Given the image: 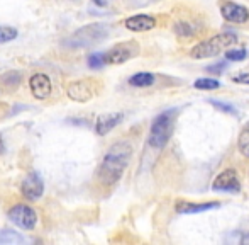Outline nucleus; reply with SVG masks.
Listing matches in <instances>:
<instances>
[{
  "label": "nucleus",
  "instance_id": "nucleus-14",
  "mask_svg": "<svg viewBox=\"0 0 249 245\" xmlns=\"http://www.w3.org/2000/svg\"><path fill=\"white\" fill-rule=\"evenodd\" d=\"M124 120V113H105L100 114L95 121V133L97 136H105L110 133L115 126H119Z\"/></svg>",
  "mask_w": 249,
  "mask_h": 245
},
{
  "label": "nucleus",
  "instance_id": "nucleus-16",
  "mask_svg": "<svg viewBox=\"0 0 249 245\" xmlns=\"http://www.w3.org/2000/svg\"><path fill=\"white\" fill-rule=\"evenodd\" d=\"M156 82V75L149 72H139L134 73V75L129 79V85L131 87H138V89H142V87H151Z\"/></svg>",
  "mask_w": 249,
  "mask_h": 245
},
{
  "label": "nucleus",
  "instance_id": "nucleus-2",
  "mask_svg": "<svg viewBox=\"0 0 249 245\" xmlns=\"http://www.w3.org/2000/svg\"><path fill=\"white\" fill-rule=\"evenodd\" d=\"M177 113H178L177 109H166L154 118L149 129V138H148L149 146H153L156 150H161L166 146V143L170 142L171 135H173Z\"/></svg>",
  "mask_w": 249,
  "mask_h": 245
},
{
  "label": "nucleus",
  "instance_id": "nucleus-23",
  "mask_svg": "<svg viewBox=\"0 0 249 245\" xmlns=\"http://www.w3.org/2000/svg\"><path fill=\"white\" fill-rule=\"evenodd\" d=\"M248 57V51L246 50H226V58L229 61H243L246 60Z\"/></svg>",
  "mask_w": 249,
  "mask_h": 245
},
{
  "label": "nucleus",
  "instance_id": "nucleus-15",
  "mask_svg": "<svg viewBox=\"0 0 249 245\" xmlns=\"http://www.w3.org/2000/svg\"><path fill=\"white\" fill-rule=\"evenodd\" d=\"M22 77V72H19V70H9L3 75H0V85L5 90H14L20 85Z\"/></svg>",
  "mask_w": 249,
  "mask_h": 245
},
{
  "label": "nucleus",
  "instance_id": "nucleus-20",
  "mask_svg": "<svg viewBox=\"0 0 249 245\" xmlns=\"http://www.w3.org/2000/svg\"><path fill=\"white\" fill-rule=\"evenodd\" d=\"M19 36L16 27L12 26H0V43H9V41H14Z\"/></svg>",
  "mask_w": 249,
  "mask_h": 245
},
{
  "label": "nucleus",
  "instance_id": "nucleus-5",
  "mask_svg": "<svg viewBox=\"0 0 249 245\" xmlns=\"http://www.w3.org/2000/svg\"><path fill=\"white\" fill-rule=\"evenodd\" d=\"M7 216H9V220L14 225L22 230H27V232L36 228L37 220H39L36 209H34L33 206L26 204V203H17V204H14L12 208L9 209Z\"/></svg>",
  "mask_w": 249,
  "mask_h": 245
},
{
  "label": "nucleus",
  "instance_id": "nucleus-7",
  "mask_svg": "<svg viewBox=\"0 0 249 245\" xmlns=\"http://www.w3.org/2000/svg\"><path fill=\"white\" fill-rule=\"evenodd\" d=\"M20 194L29 201H37L44 194V183L39 172H29L20 183Z\"/></svg>",
  "mask_w": 249,
  "mask_h": 245
},
{
  "label": "nucleus",
  "instance_id": "nucleus-4",
  "mask_svg": "<svg viewBox=\"0 0 249 245\" xmlns=\"http://www.w3.org/2000/svg\"><path fill=\"white\" fill-rule=\"evenodd\" d=\"M108 36V26L105 24H89L80 27L76 33L71 34L68 40L70 48H87L90 44H95Z\"/></svg>",
  "mask_w": 249,
  "mask_h": 245
},
{
  "label": "nucleus",
  "instance_id": "nucleus-3",
  "mask_svg": "<svg viewBox=\"0 0 249 245\" xmlns=\"http://www.w3.org/2000/svg\"><path fill=\"white\" fill-rule=\"evenodd\" d=\"M236 43H237V36L234 33L215 34V36H212L210 40L202 41L197 46L192 48L190 57L194 58V60H203V58L217 57L219 53L226 51L227 48H231Z\"/></svg>",
  "mask_w": 249,
  "mask_h": 245
},
{
  "label": "nucleus",
  "instance_id": "nucleus-18",
  "mask_svg": "<svg viewBox=\"0 0 249 245\" xmlns=\"http://www.w3.org/2000/svg\"><path fill=\"white\" fill-rule=\"evenodd\" d=\"M194 87L198 90H215L220 87V82L217 79H212V77H207V79H197L194 82Z\"/></svg>",
  "mask_w": 249,
  "mask_h": 245
},
{
  "label": "nucleus",
  "instance_id": "nucleus-22",
  "mask_svg": "<svg viewBox=\"0 0 249 245\" xmlns=\"http://www.w3.org/2000/svg\"><path fill=\"white\" fill-rule=\"evenodd\" d=\"M0 242H2V244L24 242V237H20L19 233H16V232H10V230H3V232L0 233Z\"/></svg>",
  "mask_w": 249,
  "mask_h": 245
},
{
  "label": "nucleus",
  "instance_id": "nucleus-19",
  "mask_svg": "<svg viewBox=\"0 0 249 245\" xmlns=\"http://www.w3.org/2000/svg\"><path fill=\"white\" fill-rule=\"evenodd\" d=\"M175 33L181 38H190L195 34V27L192 26L190 22H185V20H180L178 24H175Z\"/></svg>",
  "mask_w": 249,
  "mask_h": 245
},
{
  "label": "nucleus",
  "instance_id": "nucleus-21",
  "mask_svg": "<svg viewBox=\"0 0 249 245\" xmlns=\"http://www.w3.org/2000/svg\"><path fill=\"white\" fill-rule=\"evenodd\" d=\"M87 63H89V66H90V68H93V70L104 68V66H105L104 53H92V55H89V58H87Z\"/></svg>",
  "mask_w": 249,
  "mask_h": 245
},
{
  "label": "nucleus",
  "instance_id": "nucleus-27",
  "mask_svg": "<svg viewBox=\"0 0 249 245\" xmlns=\"http://www.w3.org/2000/svg\"><path fill=\"white\" fill-rule=\"evenodd\" d=\"M7 114H9V106H7V104L0 102V120H3Z\"/></svg>",
  "mask_w": 249,
  "mask_h": 245
},
{
  "label": "nucleus",
  "instance_id": "nucleus-28",
  "mask_svg": "<svg viewBox=\"0 0 249 245\" xmlns=\"http://www.w3.org/2000/svg\"><path fill=\"white\" fill-rule=\"evenodd\" d=\"M92 3H93V5H97V7H107L110 2H108V0H92Z\"/></svg>",
  "mask_w": 249,
  "mask_h": 245
},
{
  "label": "nucleus",
  "instance_id": "nucleus-10",
  "mask_svg": "<svg viewBox=\"0 0 249 245\" xmlns=\"http://www.w3.org/2000/svg\"><path fill=\"white\" fill-rule=\"evenodd\" d=\"M220 14L227 22H234V24H244L249 20V10L244 5L239 3L229 2V0H224L220 2Z\"/></svg>",
  "mask_w": 249,
  "mask_h": 245
},
{
  "label": "nucleus",
  "instance_id": "nucleus-29",
  "mask_svg": "<svg viewBox=\"0 0 249 245\" xmlns=\"http://www.w3.org/2000/svg\"><path fill=\"white\" fill-rule=\"evenodd\" d=\"M0 145H3V143H2V140H0ZM0 152H3V150H0Z\"/></svg>",
  "mask_w": 249,
  "mask_h": 245
},
{
  "label": "nucleus",
  "instance_id": "nucleus-12",
  "mask_svg": "<svg viewBox=\"0 0 249 245\" xmlns=\"http://www.w3.org/2000/svg\"><path fill=\"white\" fill-rule=\"evenodd\" d=\"M124 26L132 33H144V31H151L156 27V17L149 14H136L124 20Z\"/></svg>",
  "mask_w": 249,
  "mask_h": 245
},
{
  "label": "nucleus",
  "instance_id": "nucleus-8",
  "mask_svg": "<svg viewBox=\"0 0 249 245\" xmlns=\"http://www.w3.org/2000/svg\"><path fill=\"white\" fill-rule=\"evenodd\" d=\"M66 96L75 102H89L95 97V87L90 80H73L66 85Z\"/></svg>",
  "mask_w": 249,
  "mask_h": 245
},
{
  "label": "nucleus",
  "instance_id": "nucleus-26",
  "mask_svg": "<svg viewBox=\"0 0 249 245\" xmlns=\"http://www.w3.org/2000/svg\"><path fill=\"white\" fill-rule=\"evenodd\" d=\"M224 68H226V63H215V65L207 66V72H210V73H222Z\"/></svg>",
  "mask_w": 249,
  "mask_h": 245
},
{
  "label": "nucleus",
  "instance_id": "nucleus-24",
  "mask_svg": "<svg viewBox=\"0 0 249 245\" xmlns=\"http://www.w3.org/2000/svg\"><path fill=\"white\" fill-rule=\"evenodd\" d=\"M209 102L212 104L213 107H217L219 111H222V113H227V114H232V116H237V111L234 109L231 104L227 102H222V101H215V99H209Z\"/></svg>",
  "mask_w": 249,
  "mask_h": 245
},
{
  "label": "nucleus",
  "instance_id": "nucleus-6",
  "mask_svg": "<svg viewBox=\"0 0 249 245\" xmlns=\"http://www.w3.org/2000/svg\"><path fill=\"white\" fill-rule=\"evenodd\" d=\"M141 48L136 41H124V43H117L104 53L105 65H122V63L129 61L131 58L138 57Z\"/></svg>",
  "mask_w": 249,
  "mask_h": 245
},
{
  "label": "nucleus",
  "instance_id": "nucleus-25",
  "mask_svg": "<svg viewBox=\"0 0 249 245\" xmlns=\"http://www.w3.org/2000/svg\"><path fill=\"white\" fill-rule=\"evenodd\" d=\"M232 82L243 83V85H249V72H244V73H237V75H232Z\"/></svg>",
  "mask_w": 249,
  "mask_h": 245
},
{
  "label": "nucleus",
  "instance_id": "nucleus-9",
  "mask_svg": "<svg viewBox=\"0 0 249 245\" xmlns=\"http://www.w3.org/2000/svg\"><path fill=\"white\" fill-rule=\"evenodd\" d=\"M29 89L33 94L34 99L37 101H44L51 96L53 92V85H51V79L43 72H36L29 77Z\"/></svg>",
  "mask_w": 249,
  "mask_h": 245
},
{
  "label": "nucleus",
  "instance_id": "nucleus-11",
  "mask_svg": "<svg viewBox=\"0 0 249 245\" xmlns=\"http://www.w3.org/2000/svg\"><path fill=\"white\" fill-rule=\"evenodd\" d=\"M213 191H227V192H239L241 183L237 172L234 169H226L213 179L212 183Z\"/></svg>",
  "mask_w": 249,
  "mask_h": 245
},
{
  "label": "nucleus",
  "instance_id": "nucleus-17",
  "mask_svg": "<svg viewBox=\"0 0 249 245\" xmlns=\"http://www.w3.org/2000/svg\"><path fill=\"white\" fill-rule=\"evenodd\" d=\"M237 148L246 159H249V122H246L241 129L239 138H237Z\"/></svg>",
  "mask_w": 249,
  "mask_h": 245
},
{
  "label": "nucleus",
  "instance_id": "nucleus-13",
  "mask_svg": "<svg viewBox=\"0 0 249 245\" xmlns=\"http://www.w3.org/2000/svg\"><path fill=\"white\" fill-rule=\"evenodd\" d=\"M220 203L219 201H207V203H192V201H181L178 199L175 203V209L180 215H197V213L209 211V209H215L219 208Z\"/></svg>",
  "mask_w": 249,
  "mask_h": 245
},
{
  "label": "nucleus",
  "instance_id": "nucleus-1",
  "mask_svg": "<svg viewBox=\"0 0 249 245\" xmlns=\"http://www.w3.org/2000/svg\"><path fill=\"white\" fill-rule=\"evenodd\" d=\"M132 157V145L125 140L115 142L108 146L107 153L102 159L99 170H97V179L105 187H112L119 183L122 174L125 172Z\"/></svg>",
  "mask_w": 249,
  "mask_h": 245
}]
</instances>
